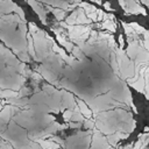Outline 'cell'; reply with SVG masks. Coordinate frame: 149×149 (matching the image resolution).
Here are the masks:
<instances>
[{
	"mask_svg": "<svg viewBox=\"0 0 149 149\" xmlns=\"http://www.w3.org/2000/svg\"><path fill=\"white\" fill-rule=\"evenodd\" d=\"M9 115H10V107L7 106L2 112H0V128H2V126L7 122Z\"/></svg>",
	"mask_w": 149,
	"mask_h": 149,
	"instance_id": "277c9868",
	"label": "cell"
},
{
	"mask_svg": "<svg viewBox=\"0 0 149 149\" xmlns=\"http://www.w3.org/2000/svg\"><path fill=\"white\" fill-rule=\"evenodd\" d=\"M0 149H1V148H0Z\"/></svg>",
	"mask_w": 149,
	"mask_h": 149,
	"instance_id": "8fae6325",
	"label": "cell"
},
{
	"mask_svg": "<svg viewBox=\"0 0 149 149\" xmlns=\"http://www.w3.org/2000/svg\"><path fill=\"white\" fill-rule=\"evenodd\" d=\"M0 109H1V105H0Z\"/></svg>",
	"mask_w": 149,
	"mask_h": 149,
	"instance_id": "30bf717a",
	"label": "cell"
},
{
	"mask_svg": "<svg viewBox=\"0 0 149 149\" xmlns=\"http://www.w3.org/2000/svg\"><path fill=\"white\" fill-rule=\"evenodd\" d=\"M27 1H28V2H29V5L34 8V10L38 14V16H40V19L42 20V22H43V23H45V22H47V21H45V10L43 9V7H42L41 5H38L35 0H27Z\"/></svg>",
	"mask_w": 149,
	"mask_h": 149,
	"instance_id": "3957f363",
	"label": "cell"
},
{
	"mask_svg": "<svg viewBox=\"0 0 149 149\" xmlns=\"http://www.w3.org/2000/svg\"><path fill=\"white\" fill-rule=\"evenodd\" d=\"M83 126H84V128H86L87 130H93V129L95 128V126H94V121L91 120V119H86V120H84Z\"/></svg>",
	"mask_w": 149,
	"mask_h": 149,
	"instance_id": "52a82bcc",
	"label": "cell"
},
{
	"mask_svg": "<svg viewBox=\"0 0 149 149\" xmlns=\"http://www.w3.org/2000/svg\"><path fill=\"white\" fill-rule=\"evenodd\" d=\"M76 101H77V106H78L79 112L81 113V115H83L84 118H86V119H91V118H92V111L90 109V107H88L80 98H77Z\"/></svg>",
	"mask_w": 149,
	"mask_h": 149,
	"instance_id": "7a4b0ae2",
	"label": "cell"
},
{
	"mask_svg": "<svg viewBox=\"0 0 149 149\" xmlns=\"http://www.w3.org/2000/svg\"><path fill=\"white\" fill-rule=\"evenodd\" d=\"M101 27L102 28H105V29H108L109 31H115V29H116V26H115V23H114V20H105L104 21V23L101 24Z\"/></svg>",
	"mask_w": 149,
	"mask_h": 149,
	"instance_id": "5b68a950",
	"label": "cell"
},
{
	"mask_svg": "<svg viewBox=\"0 0 149 149\" xmlns=\"http://www.w3.org/2000/svg\"><path fill=\"white\" fill-rule=\"evenodd\" d=\"M128 133H122V132H115V133H112L109 135H107L106 140H107V143L112 147H115L118 144V142L120 140H123V139H127L128 137Z\"/></svg>",
	"mask_w": 149,
	"mask_h": 149,
	"instance_id": "6da1fadb",
	"label": "cell"
},
{
	"mask_svg": "<svg viewBox=\"0 0 149 149\" xmlns=\"http://www.w3.org/2000/svg\"><path fill=\"white\" fill-rule=\"evenodd\" d=\"M104 7L107 9V10H112V8H111V6H109V3L108 2H106V3H104Z\"/></svg>",
	"mask_w": 149,
	"mask_h": 149,
	"instance_id": "9c48e42d",
	"label": "cell"
},
{
	"mask_svg": "<svg viewBox=\"0 0 149 149\" xmlns=\"http://www.w3.org/2000/svg\"><path fill=\"white\" fill-rule=\"evenodd\" d=\"M129 26L134 29V31L139 35V34H143L144 31H146V29L142 27V26H140V24H137V23H135V22H133V23H129Z\"/></svg>",
	"mask_w": 149,
	"mask_h": 149,
	"instance_id": "8992f818",
	"label": "cell"
},
{
	"mask_svg": "<svg viewBox=\"0 0 149 149\" xmlns=\"http://www.w3.org/2000/svg\"><path fill=\"white\" fill-rule=\"evenodd\" d=\"M71 115H72V109H65L64 113H63V118H64V120H65L66 122L70 121Z\"/></svg>",
	"mask_w": 149,
	"mask_h": 149,
	"instance_id": "ba28073f",
	"label": "cell"
}]
</instances>
